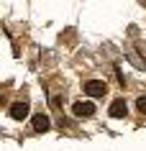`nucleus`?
<instances>
[{"mask_svg":"<svg viewBox=\"0 0 146 151\" xmlns=\"http://www.w3.org/2000/svg\"><path fill=\"white\" fill-rule=\"evenodd\" d=\"M8 115H10L13 120L28 118V103H13V105H10V110H8Z\"/></svg>","mask_w":146,"mask_h":151,"instance_id":"f03ea898","label":"nucleus"},{"mask_svg":"<svg viewBox=\"0 0 146 151\" xmlns=\"http://www.w3.org/2000/svg\"><path fill=\"white\" fill-rule=\"evenodd\" d=\"M105 82H103V80H87V82H85V92H87V95L90 97H103V95H105Z\"/></svg>","mask_w":146,"mask_h":151,"instance_id":"f257e3e1","label":"nucleus"},{"mask_svg":"<svg viewBox=\"0 0 146 151\" xmlns=\"http://www.w3.org/2000/svg\"><path fill=\"white\" fill-rule=\"evenodd\" d=\"M136 105H138V110H141V113H146V95H141V97H138V100H136Z\"/></svg>","mask_w":146,"mask_h":151,"instance_id":"423d86ee","label":"nucleus"},{"mask_svg":"<svg viewBox=\"0 0 146 151\" xmlns=\"http://www.w3.org/2000/svg\"><path fill=\"white\" fill-rule=\"evenodd\" d=\"M108 113H110V118H126V113H128V108H126V100H123V97L113 100Z\"/></svg>","mask_w":146,"mask_h":151,"instance_id":"20e7f679","label":"nucleus"},{"mask_svg":"<svg viewBox=\"0 0 146 151\" xmlns=\"http://www.w3.org/2000/svg\"><path fill=\"white\" fill-rule=\"evenodd\" d=\"M31 123H33V131H39V133L49 131V126H51V123H49V115H46V113H36V115L31 118Z\"/></svg>","mask_w":146,"mask_h":151,"instance_id":"39448f33","label":"nucleus"},{"mask_svg":"<svg viewBox=\"0 0 146 151\" xmlns=\"http://www.w3.org/2000/svg\"><path fill=\"white\" fill-rule=\"evenodd\" d=\"M74 115H77V118H92V115H95V105L92 103H74Z\"/></svg>","mask_w":146,"mask_h":151,"instance_id":"7ed1b4c3","label":"nucleus"}]
</instances>
